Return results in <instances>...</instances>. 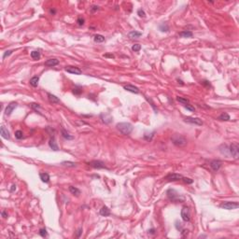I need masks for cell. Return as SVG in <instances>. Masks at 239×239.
Returning a JSON list of instances; mask_svg holds the SVG:
<instances>
[{
    "instance_id": "6da1fadb",
    "label": "cell",
    "mask_w": 239,
    "mask_h": 239,
    "mask_svg": "<svg viewBox=\"0 0 239 239\" xmlns=\"http://www.w3.org/2000/svg\"><path fill=\"white\" fill-rule=\"evenodd\" d=\"M171 141L175 146L179 148L185 147L187 145V139L185 138L183 135L178 134H173V136L171 137Z\"/></svg>"
},
{
    "instance_id": "7a4b0ae2",
    "label": "cell",
    "mask_w": 239,
    "mask_h": 239,
    "mask_svg": "<svg viewBox=\"0 0 239 239\" xmlns=\"http://www.w3.org/2000/svg\"><path fill=\"white\" fill-rule=\"evenodd\" d=\"M167 197L171 200L172 202H183L184 201V197L179 194L176 192V190L174 189H169L167 191Z\"/></svg>"
},
{
    "instance_id": "3957f363",
    "label": "cell",
    "mask_w": 239,
    "mask_h": 239,
    "mask_svg": "<svg viewBox=\"0 0 239 239\" xmlns=\"http://www.w3.org/2000/svg\"><path fill=\"white\" fill-rule=\"evenodd\" d=\"M117 129L122 134H129L133 131V125L129 122H120L117 124Z\"/></svg>"
},
{
    "instance_id": "277c9868",
    "label": "cell",
    "mask_w": 239,
    "mask_h": 239,
    "mask_svg": "<svg viewBox=\"0 0 239 239\" xmlns=\"http://www.w3.org/2000/svg\"><path fill=\"white\" fill-rule=\"evenodd\" d=\"M229 151L230 153L232 154V156L235 158V159H238L239 156V146L237 143H233L231 146H230V149H229Z\"/></svg>"
},
{
    "instance_id": "5b68a950",
    "label": "cell",
    "mask_w": 239,
    "mask_h": 239,
    "mask_svg": "<svg viewBox=\"0 0 239 239\" xmlns=\"http://www.w3.org/2000/svg\"><path fill=\"white\" fill-rule=\"evenodd\" d=\"M88 164L90 165V166H92V167L95 168V169H108L107 168V166H106V164L103 163V162H101V161H97V160H94V161H91L90 163H88Z\"/></svg>"
},
{
    "instance_id": "8992f818",
    "label": "cell",
    "mask_w": 239,
    "mask_h": 239,
    "mask_svg": "<svg viewBox=\"0 0 239 239\" xmlns=\"http://www.w3.org/2000/svg\"><path fill=\"white\" fill-rule=\"evenodd\" d=\"M220 206H221V208H223V209L232 210V209L237 208L239 206V204L236 203V202H225Z\"/></svg>"
},
{
    "instance_id": "52a82bcc",
    "label": "cell",
    "mask_w": 239,
    "mask_h": 239,
    "mask_svg": "<svg viewBox=\"0 0 239 239\" xmlns=\"http://www.w3.org/2000/svg\"><path fill=\"white\" fill-rule=\"evenodd\" d=\"M181 218L184 221H190L191 219V211L190 208L187 206H184L182 209H181Z\"/></svg>"
},
{
    "instance_id": "ba28073f",
    "label": "cell",
    "mask_w": 239,
    "mask_h": 239,
    "mask_svg": "<svg viewBox=\"0 0 239 239\" xmlns=\"http://www.w3.org/2000/svg\"><path fill=\"white\" fill-rule=\"evenodd\" d=\"M184 121L188 123L194 124V125H203V122L201 119L199 118H193V117H187L184 119Z\"/></svg>"
},
{
    "instance_id": "9c48e42d",
    "label": "cell",
    "mask_w": 239,
    "mask_h": 239,
    "mask_svg": "<svg viewBox=\"0 0 239 239\" xmlns=\"http://www.w3.org/2000/svg\"><path fill=\"white\" fill-rule=\"evenodd\" d=\"M65 70L68 73H70V74H74V75H81L82 74V71L79 67L76 66H65Z\"/></svg>"
},
{
    "instance_id": "30bf717a",
    "label": "cell",
    "mask_w": 239,
    "mask_h": 239,
    "mask_svg": "<svg viewBox=\"0 0 239 239\" xmlns=\"http://www.w3.org/2000/svg\"><path fill=\"white\" fill-rule=\"evenodd\" d=\"M183 176H181L180 174H176V173H172V174H169L167 176L164 177V179L169 181H176L179 180V179H182Z\"/></svg>"
},
{
    "instance_id": "8fae6325",
    "label": "cell",
    "mask_w": 239,
    "mask_h": 239,
    "mask_svg": "<svg viewBox=\"0 0 239 239\" xmlns=\"http://www.w3.org/2000/svg\"><path fill=\"white\" fill-rule=\"evenodd\" d=\"M17 106H18V104H17L16 102H11L9 105H8V107L5 109V114L7 116H9L13 112V110L17 108Z\"/></svg>"
},
{
    "instance_id": "7c38bea8",
    "label": "cell",
    "mask_w": 239,
    "mask_h": 239,
    "mask_svg": "<svg viewBox=\"0 0 239 239\" xmlns=\"http://www.w3.org/2000/svg\"><path fill=\"white\" fill-rule=\"evenodd\" d=\"M123 89L126 90L127 92H133V93H139V89L137 88V87H135L134 85H132V84L124 85V86H123Z\"/></svg>"
},
{
    "instance_id": "4fadbf2b",
    "label": "cell",
    "mask_w": 239,
    "mask_h": 239,
    "mask_svg": "<svg viewBox=\"0 0 239 239\" xmlns=\"http://www.w3.org/2000/svg\"><path fill=\"white\" fill-rule=\"evenodd\" d=\"M210 166H211V168L214 170L215 172H217V171L219 170V168L221 167V162L218 161V160H213L210 163Z\"/></svg>"
},
{
    "instance_id": "5bb4252c",
    "label": "cell",
    "mask_w": 239,
    "mask_h": 239,
    "mask_svg": "<svg viewBox=\"0 0 239 239\" xmlns=\"http://www.w3.org/2000/svg\"><path fill=\"white\" fill-rule=\"evenodd\" d=\"M0 134H1V136L5 139H9L10 138V135H9V132L8 131V129L5 127V126H1L0 128Z\"/></svg>"
},
{
    "instance_id": "9a60e30c",
    "label": "cell",
    "mask_w": 239,
    "mask_h": 239,
    "mask_svg": "<svg viewBox=\"0 0 239 239\" xmlns=\"http://www.w3.org/2000/svg\"><path fill=\"white\" fill-rule=\"evenodd\" d=\"M49 146H50V148L52 150V151H59V147H58V145L56 144V141H55L54 136L50 137V141H49Z\"/></svg>"
},
{
    "instance_id": "2e32d148",
    "label": "cell",
    "mask_w": 239,
    "mask_h": 239,
    "mask_svg": "<svg viewBox=\"0 0 239 239\" xmlns=\"http://www.w3.org/2000/svg\"><path fill=\"white\" fill-rule=\"evenodd\" d=\"M59 65V60H57V59H49V60H47L46 62H45V65L46 66H55V65Z\"/></svg>"
},
{
    "instance_id": "e0dca14e",
    "label": "cell",
    "mask_w": 239,
    "mask_h": 239,
    "mask_svg": "<svg viewBox=\"0 0 239 239\" xmlns=\"http://www.w3.org/2000/svg\"><path fill=\"white\" fill-rule=\"evenodd\" d=\"M101 119H102V122L107 123V124L112 122V117L109 114H101Z\"/></svg>"
},
{
    "instance_id": "ac0fdd59",
    "label": "cell",
    "mask_w": 239,
    "mask_h": 239,
    "mask_svg": "<svg viewBox=\"0 0 239 239\" xmlns=\"http://www.w3.org/2000/svg\"><path fill=\"white\" fill-rule=\"evenodd\" d=\"M142 36V33H140L138 31H131L130 33L128 34V37L131 39H134V38H138Z\"/></svg>"
},
{
    "instance_id": "d6986e66",
    "label": "cell",
    "mask_w": 239,
    "mask_h": 239,
    "mask_svg": "<svg viewBox=\"0 0 239 239\" xmlns=\"http://www.w3.org/2000/svg\"><path fill=\"white\" fill-rule=\"evenodd\" d=\"M48 98H49V101L50 103H52V104H59L61 102L58 97H56L55 95L51 94V93H48Z\"/></svg>"
},
{
    "instance_id": "ffe728a7",
    "label": "cell",
    "mask_w": 239,
    "mask_h": 239,
    "mask_svg": "<svg viewBox=\"0 0 239 239\" xmlns=\"http://www.w3.org/2000/svg\"><path fill=\"white\" fill-rule=\"evenodd\" d=\"M99 213H100L101 216L108 217V216L110 215V209H109L108 206H103V207L100 209V211H99Z\"/></svg>"
},
{
    "instance_id": "44dd1931",
    "label": "cell",
    "mask_w": 239,
    "mask_h": 239,
    "mask_svg": "<svg viewBox=\"0 0 239 239\" xmlns=\"http://www.w3.org/2000/svg\"><path fill=\"white\" fill-rule=\"evenodd\" d=\"M61 133H62V136H63L65 139H67V140H72V139H74V136H73V135H71V134H69L68 132H66V131L65 130L64 128H62Z\"/></svg>"
},
{
    "instance_id": "7402d4cb",
    "label": "cell",
    "mask_w": 239,
    "mask_h": 239,
    "mask_svg": "<svg viewBox=\"0 0 239 239\" xmlns=\"http://www.w3.org/2000/svg\"><path fill=\"white\" fill-rule=\"evenodd\" d=\"M179 36L181 38H193V32L192 31H189V30H185V31H182L179 33Z\"/></svg>"
},
{
    "instance_id": "603a6c76",
    "label": "cell",
    "mask_w": 239,
    "mask_h": 239,
    "mask_svg": "<svg viewBox=\"0 0 239 239\" xmlns=\"http://www.w3.org/2000/svg\"><path fill=\"white\" fill-rule=\"evenodd\" d=\"M39 176H40V179L43 182H45V183H49L50 182V176H49L48 173H40Z\"/></svg>"
},
{
    "instance_id": "cb8c5ba5",
    "label": "cell",
    "mask_w": 239,
    "mask_h": 239,
    "mask_svg": "<svg viewBox=\"0 0 239 239\" xmlns=\"http://www.w3.org/2000/svg\"><path fill=\"white\" fill-rule=\"evenodd\" d=\"M38 81H39V77L38 76H35L33 77L31 80H30V84L33 86V87H37L38 85Z\"/></svg>"
},
{
    "instance_id": "d4e9b609",
    "label": "cell",
    "mask_w": 239,
    "mask_h": 239,
    "mask_svg": "<svg viewBox=\"0 0 239 239\" xmlns=\"http://www.w3.org/2000/svg\"><path fill=\"white\" fill-rule=\"evenodd\" d=\"M69 192L72 193V194H74V195H76V196H79L80 194V191L77 187H74V186H70L69 187Z\"/></svg>"
},
{
    "instance_id": "484cf974",
    "label": "cell",
    "mask_w": 239,
    "mask_h": 239,
    "mask_svg": "<svg viewBox=\"0 0 239 239\" xmlns=\"http://www.w3.org/2000/svg\"><path fill=\"white\" fill-rule=\"evenodd\" d=\"M93 40L96 42V43H102V42L105 41V38L102 35H95L93 37Z\"/></svg>"
},
{
    "instance_id": "4316f807",
    "label": "cell",
    "mask_w": 239,
    "mask_h": 239,
    "mask_svg": "<svg viewBox=\"0 0 239 239\" xmlns=\"http://www.w3.org/2000/svg\"><path fill=\"white\" fill-rule=\"evenodd\" d=\"M159 29L162 31V32H168L169 31V26L166 22H163L162 24H160Z\"/></svg>"
},
{
    "instance_id": "83f0119b",
    "label": "cell",
    "mask_w": 239,
    "mask_h": 239,
    "mask_svg": "<svg viewBox=\"0 0 239 239\" xmlns=\"http://www.w3.org/2000/svg\"><path fill=\"white\" fill-rule=\"evenodd\" d=\"M218 120H220V121H229V120H230V116H229L226 112H223V113H221L219 116H218Z\"/></svg>"
},
{
    "instance_id": "f1b7e54d",
    "label": "cell",
    "mask_w": 239,
    "mask_h": 239,
    "mask_svg": "<svg viewBox=\"0 0 239 239\" xmlns=\"http://www.w3.org/2000/svg\"><path fill=\"white\" fill-rule=\"evenodd\" d=\"M61 164L64 165V166H67V167H76V166H77V164H76V163H73V162H67V161L63 162Z\"/></svg>"
},
{
    "instance_id": "f546056e",
    "label": "cell",
    "mask_w": 239,
    "mask_h": 239,
    "mask_svg": "<svg viewBox=\"0 0 239 239\" xmlns=\"http://www.w3.org/2000/svg\"><path fill=\"white\" fill-rule=\"evenodd\" d=\"M31 57L33 59H35V60H38V59L40 58V52L38 51V50H33L31 52Z\"/></svg>"
},
{
    "instance_id": "4dcf8cb0",
    "label": "cell",
    "mask_w": 239,
    "mask_h": 239,
    "mask_svg": "<svg viewBox=\"0 0 239 239\" xmlns=\"http://www.w3.org/2000/svg\"><path fill=\"white\" fill-rule=\"evenodd\" d=\"M176 100L178 101L179 103H181V104H183V105H188L189 104V100L187 99V98H184V97H180V96H177L176 97Z\"/></svg>"
},
{
    "instance_id": "1f68e13d",
    "label": "cell",
    "mask_w": 239,
    "mask_h": 239,
    "mask_svg": "<svg viewBox=\"0 0 239 239\" xmlns=\"http://www.w3.org/2000/svg\"><path fill=\"white\" fill-rule=\"evenodd\" d=\"M39 235H41L42 237H47L48 236V233H47V230L45 228H42L39 230Z\"/></svg>"
},
{
    "instance_id": "d6a6232c",
    "label": "cell",
    "mask_w": 239,
    "mask_h": 239,
    "mask_svg": "<svg viewBox=\"0 0 239 239\" xmlns=\"http://www.w3.org/2000/svg\"><path fill=\"white\" fill-rule=\"evenodd\" d=\"M22 136H23V134H22V132L21 130H18L15 132V137L17 139H22Z\"/></svg>"
},
{
    "instance_id": "836d02e7",
    "label": "cell",
    "mask_w": 239,
    "mask_h": 239,
    "mask_svg": "<svg viewBox=\"0 0 239 239\" xmlns=\"http://www.w3.org/2000/svg\"><path fill=\"white\" fill-rule=\"evenodd\" d=\"M73 92L75 94H80L82 92V89L80 88V87H79V86H77V87H75V88L73 89Z\"/></svg>"
},
{
    "instance_id": "e575fe53",
    "label": "cell",
    "mask_w": 239,
    "mask_h": 239,
    "mask_svg": "<svg viewBox=\"0 0 239 239\" xmlns=\"http://www.w3.org/2000/svg\"><path fill=\"white\" fill-rule=\"evenodd\" d=\"M140 49H141V45H139V44H134V45H133V47H132V50H134V51H139L140 50Z\"/></svg>"
},
{
    "instance_id": "d590c367",
    "label": "cell",
    "mask_w": 239,
    "mask_h": 239,
    "mask_svg": "<svg viewBox=\"0 0 239 239\" xmlns=\"http://www.w3.org/2000/svg\"><path fill=\"white\" fill-rule=\"evenodd\" d=\"M146 99H147V100L149 101V102H151V107H152V108H153V109H154V111H155L156 113H157V112H158V110H157V109H156V108H155V105H154V103H153V102H152V100H151V98H149V97H146Z\"/></svg>"
},
{
    "instance_id": "8d00e7d4",
    "label": "cell",
    "mask_w": 239,
    "mask_h": 239,
    "mask_svg": "<svg viewBox=\"0 0 239 239\" xmlns=\"http://www.w3.org/2000/svg\"><path fill=\"white\" fill-rule=\"evenodd\" d=\"M182 180L184 181L185 183H187V184H192L193 182V179H191V178H188V177H182Z\"/></svg>"
},
{
    "instance_id": "74e56055",
    "label": "cell",
    "mask_w": 239,
    "mask_h": 239,
    "mask_svg": "<svg viewBox=\"0 0 239 239\" xmlns=\"http://www.w3.org/2000/svg\"><path fill=\"white\" fill-rule=\"evenodd\" d=\"M137 14H138V15H139V16H140V17H143V18H144V17L146 16V13H145V11H144L143 9H141V8L137 10Z\"/></svg>"
},
{
    "instance_id": "f35d334b",
    "label": "cell",
    "mask_w": 239,
    "mask_h": 239,
    "mask_svg": "<svg viewBox=\"0 0 239 239\" xmlns=\"http://www.w3.org/2000/svg\"><path fill=\"white\" fill-rule=\"evenodd\" d=\"M77 22H78V24L79 25H83L84 24V19L83 18H81V17H80V18H78Z\"/></svg>"
},
{
    "instance_id": "ab89813d",
    "label": "cell",
    "mask_w": 239,
    "mask_h": 239,
    "mask_svg": "<svg viewBox=\"0 0 239 239\" xmlns=\"http://www.w3.org/2000/svg\"><path fill=\"white\" fill-rule=\"evenodd\" d=\"M12 53V50H7V51H5L4 55H3V59H5L6 57H8V56H9V55Z\"/></svg>"
},
{
    "instance_id": "60d3db41",
    "label": "cell",
    "mask_w": 239,
    "mask_h": 239,
    "mask_svg": "<svg viewBox=\"0 0 239 239\" xmlns=\"http://www.w3.org/2000/svg\"><path fill=\"white\" fill-rule=\"evenodd\" d=\"M185 109H188V110H190V111H194V108L193 107H192L191 105H185Z\"/></svg>"
},
{
    "instance_id": "b9f144b4",
    "label": "cell",
    "mask_w": 239,
    "mask_h": 239,
    "mask_svg": "<svg viewBox=\"0 0 239 239\" xmlns=\"http://www.w3.org/2000/svg\"><path fill=\"white\" fill-rule=\"evenodd\" d=\"M176 228L178 230V231H181V229H182V225H181V223L178 222V221H176Z\"/></svg>"
},
{
    "instance_id": "7bdbcfd3",
    "label": "cell",
    "mask_w": 239,
    "mask_h": 239,
    "mask_svg": "<svg viewBox=\"0 0 239 239\" xmlns=\"http://www.w3.org/2000/svg\"><path fill=\"white\" fill-rule=\"evenodd\" d=\"M98 9H99V7L98 6H92V8H91V11L92 12H94V11H96Z\"/></svg>"
},
{
    "instance_id": "ee69618b",
    "label": "cell",
    "mask_w": 239,
    "mask_h": 239,
    "mask_svg": "<svg viewBox=\"0 0 239 239\" xmlns=\"http://www.w3.org/2000/svg\"><path fill=\"white\" fill-rule=\"evenodd\" d=\"M202 84L205 85V86H207V87H210V82L208 80H203L202 81Z\"/></svg>"
},
{
    "instance_id": "f6af8a7d",
    "label": "cell",
    "mask_w": 239,
    "mask_h": 239,
    "mask_svg": "<svg viewBox=\"0 0 239 239\" xmlns=\"http://www.w3.org/2000/svg\"><path fill=\"white\" fill-rule=\"evenodd\" d=\"M81 234H82V228H79L77 231V237H80Z\"/></svg>"
},
{
    "instance_id": "bcb514c9",
    "label": "cell",
    "mask_w": 239,
    "mask_h": 239,
    "mask_svg": "<svg viewBox=\"0 0 239 239\" xmlns=\"http://www.w3.org/2000/svg\"><path fill=\"white\" fill-rule=\"evenodd\" d=\"M31 107H32L34 109H36V110H38V109H40V106L38 105V104H32Z\"/></svg>"
},
{
    "instance_id": "7dc6e473",
    "label": "cell",
    "mask_w": 239,
    "mask_h": 239,
    "mask_svg": "<svg viewBox=\"0 0 239 239\" xmlns=\"http://www.w3.org/2000/svg\"><path fill=\"white\" fill-rule=\"evenodd\" d=\"M155 232H156V230L154 229V228H151V230H149V231H148V233H149V234H151V235H154V234H155Z\"/></svg>"
},
{
    "instance_id": "c3c4849f",
    "label": "cell",
    "mask_w": 239,
    "mask_h": 239,
    "mask_svg": "<svg viewBox=\"0 0 239 239\" xmlns=\"http://www.w3.org/2000/svg\"><path fill=\"white\" fill-rule=\"evenodd\" d=\"M1 215L3 216V218H8V213H7V212H6L5 210H4V211H2V212H1Z\"/></svg>"
},
{
    "instance_id": "681fc988",
    "label": "cell",
    "mask_w": 239,
    "mask_h": 239,
    "mask_svg": "<svg viewBox=\"0 0 239 239\" xmlns=\"http://www.w3.org/2000/svg\"><path fill=\"white\" fill-rule=\"evenodd\" d=\"M50 13L51 14V15H55V14H56V10H55L54 8H50Z\"/></svg>"
},
{
    "instance_id": "f907efd6",
    "label": "cell",
    "mask_w": 239,
    "mask_h": 239,
    "mask_svg": "<svg viewBox=\"0 0 239 239\" xmlns=\"http://www.w3.org/2000/svg\"><path fill=\"white\" fill-rule=\"evenodd\" d=\"M188 230H183V231L181 232V234H182V236H185V235H188Z\"/></svg>"
},
{
    "instance_id": "816d5d0a",
    "label": "cell",
    "mask_w": 239,
    "mask_h": 239,
    "mask_svg": "<svg viewBox=\"0 0 239 239\" xmlns=\"http://www.w3.org/2000/svg\"><path fill=\"white\" fill-rule=\"evenodd\" d=\"M106 57H111V58H114V55H110V54H106Z\"/></svg>"
},
{
    "instance_id": "f5cc1de1",
    "label": "cell",
    "mask_w": 239,
    "mask_h": 239,
    "mask_svg": "<svg viewBox=\"0 0 239 239\" xmlns=\"http://www.w3.org/2000/svg\"><path fill=\"white\" fill-rule=\"evenodd\" d=\"M14 190H16V186H15V185H12V188H11V192H13Z\"/></svg>"
}]
</instances>
